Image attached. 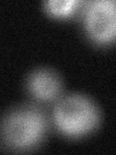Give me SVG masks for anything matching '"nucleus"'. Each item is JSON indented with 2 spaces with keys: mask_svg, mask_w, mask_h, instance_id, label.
Masks as SVG:
<instances>
[{
  "mask_svg": "<svg viewBox=\"0 0 116 155\" xmlns=\"http://www.w3.org/2000/svg\"><path fill=\"white\" fill-rule=\"evenodd\" d=\"M56 129L66 137L79 138L98 127L100 111L89 98L81 94H69L59 99L52 110Z\"/></svg>",
  "mask_w": 116,
  "mask_h": 155,
  "instance_id": "f257e3e1",
  "label": "nucleus"
},
{
  "mask_svg": "<svg viewBox=\"0 0 116 155\" xmlns=\"http://www.w3.org/2000/svg\"><path fill=\"white\" fill-rule=\"evenodd\" d=\"M47 130V119L43 111L33 106L16 109L2 120V140L6 147L24 150L36 147Z\"/></svg>",
  "mask_w": 116,
  "mask_h": 155,
  "instance_id": "f03ea898",
  "label": "nucleus"
},
{
  "mask_svg": "<svg viewBox=\"0 0 116 155\" xmlns=\"http://www.w3.org/2000/svg\"><path fill=\"white\" fill-rule=\"evenodd\" d=\"M84 24L87 35L99 45L116 40V1H90L84 8Z\"/></svg>",
  "mask_w": 116,
  "mask_h": 155,
  "instance_id": "7ed1b4c3",
  "label": "nucleus"
},
{
  "mask_svg": "<svg viewBox=\"0 0 116 155\" xmlns=\"http://www.w3.org/2000/svg\"><path fill=\"white\" fill-rule=\"evenodd\" d=\"M27 88L35 99L50 102L57 99L61 93V81L54 72L39 69L31 73L27 80Z\"/></svg>",
  "mask_w": 116,
  "mask_h": 155,
  "instance_id": "20e7f679",
  "label": "nucleus"
},
{
  "mask_svg": "<svg viewBox=\"0 0 116 155\" xmlns=\"http://www.w3.org/2000/svg\"><path fill=\"white\" fill-rule=\"evenodd\" d=\"M80 3V1H76V0H67V1L50 0V1L44 2V8L53 17L67 18L74 14Z\"/></svg>",
  "mask_w": 116,
  "mask_h": 155,
  "instance_id": "39448f33",
  "label": "nucleus"
}]
</instances>
